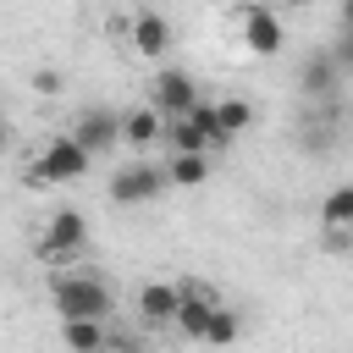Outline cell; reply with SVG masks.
Returning <instances> with one entry per match:
<instances>
[{
    "label": "cell",
    "instance_id": "6da1fadb",
    "mask_svg": "<svg viewBox=\"0 0 353 353\" xmlns=\"http://www.w3.org/2000/svg\"><path fill=\"white\" fill-rule=\"evenodd\" d=\"M50 303H55L61 320H110V309H116L110 287H105L99 276H88V270H66V276H55Z\"/></svg>",
    "mask_w": 353,
    "mask_h": 353
},
{
    "label": "cell",
    "instance_id": "7a4b0ae2",
    "mask_svg": "<svg viewBox=\"0 0 353 353\" xmlns=\"http://www.w3.org/2000/svg\"><path fill=\"white\" fill-rule=\"evenodd\" d=\"M88 149L72 138V132H61V138H50L44 143V154L28 165V182L39 188V182H77V176H88Z\"/></svg>",
    "mask_w": 353,
    "mask_h": 353
},
{
    "label": "cell",
    "instance_id": "3957f363",
    "mask_svg": "<svg viewBox=\"0 0 353 353\" xmlns=\"http://www.w3.org/2000/svg\"><path fill=\"white\" fill-rule=\"evenodd\" d=\"M171 188V176H165V165H149V160H132V165H121L116 176H110V204H149V199H160Z\"/></svg>",
    "mask_w": 353,
    "mask_h": 353
},
{
    "label": "cell",
    "instance_id": "277c9868",
    "mask_svg": "<svg viewBox=\"0 0 353 353\" xmlns=\"http://www.w3.org/2000/svg\"><path fill=\"white\" fill-rule=\"evenodd\" d=\"M88 248V215L83 210H55L44 237H39V259H77Z\"/></svg>",
    "mask_w": 353,
    "mask_h": 353
},
{
    "label": "cell",
    "instance_id": "5b68a950",
    "mask_svg": "<svg viewBox=\"0 0 353 353\" xmlns=\"http://www.w3.org/2000/svg\"><path fill=\"white\" fill-rule=\"evenodd\" d=\"M176 331L188 336V342H204V331H210V320H215V309H221V298L204 287V281H176Z\"/></svg>",
    "mask_w": 353,
    "mask_h": 353
},
{
    "label": "cell",
    "instance_id": "8992f818",
    "mask_svg": "<svg viewBox=\"0 0 353 353\" xmlns=\"http://www.w3.org/2000/svg\"><path fill=\"white\" fill-rule=\"evenodd\" d=\"M149 105H154L165 121H176V116H188V110L199 105V88H193L188 72L165 66V72H154V83H149Z\"/></svg>",
    "mask_w": 353,
    "mask_h": 353
},
{
    "label": "cell",
    "instance_id": "52a82bcc",
    "mask_svg": "<svg viewBox=\"0 0 353 353\" xmlns=\"http://www.w3.org/2000/svg\"><path fill=\"white\" fill-rule=\"evenodd\" d=\"M243 50H254V55H281V44H287V28H281V17L270 11V6H243Z\"/></svg>",
    "mask_w": 353,
    "mask_h": 353
},
{
    "label": "cell",
    "instance_id": "ba28073f",
    "mask_svg": "<svg viewBox=\"0 0 353 353\" xmlns=\"http://www.w3.org/2000/svg\"><path fill=\"white\" fill-rule=\"evenodd\" d=\"M171 22L160 17V11H138L132 17V28H127V44H132V55H143V61H160L165 50H171Z\"/></svg>",
    "mask_w": 353,
    "mask_h": 353
},
{
    "label": "cell",
    "instance_id": "9c48e42d",
    "mask_svg": "<svg viewBox=\"0 0 353 353\" xmlns=\"http://www.w3.org/2000/svg\"><path fill=\"white\" fill-rule=\"evenodd\" d=\"M72 138L88 149V154H105L110 143H121V116L116 110H83L72 121Z\"/></svg>",
    "mask_w": 353,
    "mask_h": 353
},
{
    "label": "cell",
    "instance_id": "30bf717a",
    "mask_svg": "<svg viewBox=\"0 0 353 353\" xmlns=\"http://www.w3.org/2000/svg\"><path fill=\"white\" fill-rule=\"evenodd\" d=\"M176 281H143L138 287V320L143 325H176Z\"/></svg>",
    "mask_w": 353,
    "mask_h": 353
},
{
    "label": "cell",
    "instance_id": "8fae6325",
    "mask_svg": "<svg viewBox=\"0 0 353 353\" xmlns=\"http://www.w3.org/2000/svg\"><path fill=\"white\" fill-rule=\"evenodd\" d=\"M298 83H303V94H309V99H336V88H342V72H336L331 50H314V55L303 61Z\"/></svg>",
    "mask_w": 353,
    "mask_h": 353
},
{
    "label": "cell",
    "instance_id": "7c38bea8",
    "mask_svg": "<svg viewBox=\"0 0 353 353\" xmlns=\"http://www.w3.org/2000/svg\"><path fill=\"white\" fill-rule=\"evenodd\" d=\"M154 138H165V116H160L154 105H138V110H121V143H132V149H143V143H154Z\"/></svg>",
    "mask_w": 353,
    "mask_h": 353
},
{
    "label": "cell",
    "instance_id": "4fadbf2b",
    "mask_svg": "<svg viewBox=\"0 0 353 353\" xmlns=\"http://www.w3.org/2000/svg\"><path fill=\"white\" fill-rule=\"evenodd\" d=\"M320 226L331 237H353V182H342L320 199Z\"/></svg>",
    "mask_w": 353,
    "mask_h": 353
},
{
    "label": "cell",
    "instance_id": "5bb4252c",
    "mask_svg": "<svg viewBox=\"0 0 353 353\" xmlns=\"http://www.w3.org/2000/svg\"><path fill=\"white\" fill-rule=\"evenodd\" d=\"M61 342H66V353H105L110 331H105V320H61Z\"/></svg>",
    "mask_w": 353,
    "mask_h": 353
},
{
    "label": "cell",
    "instance_id": "9a60e30c",
    "mask_svg": "<svg viewBox=\"0 0 353 353\" xmlns=\"http://www.w3.org/2000/svg\"><path fill=\"white\" fill-rule=\"evenodd\" d=\"M165 143H171V154H204L210 149V132L193 116H176V121H165Z\"/></svg>",
    "mask_w": 353,
    "mask_h": 353
},
{
    "label": "cell",
    "instance_id": "2e32d148",
    "mask_svg": "<svg viewBox=\"0 0 353 353\" xmlns=\"http://www.w3.org/2000/svg\"><path fill=\"white\" fill-rule=\"evenodd\" d=\"M215 127H221V138L248 132V127H254V105H248V99H221V105H215Z\"/></svg>",
    "mask_w": 353,
    "mask_h": 353
},
{
    "label": "cell",
    "instance_id": "e0dca14e",
    "mask_svg": "<svg viewBox=\"0 0 353 353\" xmlns=\"http://www.w3.org/2000/svg\"><path fill=\"white\" fill-rule=\"evenodd\" d=\"M165 176H171L176 188H199V182H210V160H204V154H171Z\"/></svg>",
    "mask_w": 353,
    "mask_h": 353
},
{
    "label": "cell",
    "instance_id": "ac0fdd59",
    "mask_svg": "<svg viewBox=\"0 0 353 353\" xmlns=\"http://www.w3.org/2000/svg\"><path fill=\"white\" fill-rule=\"evenodd\" d=\"M237 331H243V325H237V314L221 303V309H215V320H210V331H204V342H210V347H232V342H237Z\"/></svg>",
    "mask_w": 353,
    "mask_h": 353
},
{
    "label": "cell",
    "instance_id": "d6986e66",
    "mask_svg": "<svg viewBox=\"0 0 353 353\" xmlns=\"http://www.w3.org/2000/svg\"><path fill=\"white\" fill-rule=\"evenodd\" d=\"M331 61H336V72H342V77L353 72V33H336V44H331Z\"/></svg>",
    "mask_w": 353,
    "mask_h": 353
},
{
    "label": "cell",
    "instance_id": "ffe728a7",
    "mask_svg": "<svg viewBox=\"0 0 353 353\" xmlns=\"http://www.w3.org/2000/svg\"><path fill=\"white\" fill-rule=\"evenodd\" d=\"M33 88H39V94H61V72H55V66H39V72H33Z\"/></svg>",
    "mask_w": 353,
    "mask_h": 353
},
{
    "label": "cell",
    "instance_id": "44dd1931",
    "mask_svg": "<svg viewBox=\"0 0 353 353\" xmlns=\"http://www.w3.org/2000/svg\"><path fill=\"white\" fill-rule=\"evenodd\" d=\"M336 22H342V33H353V0H342V11H336Z\"/></svg>",
    "mask_w": 353,
    "mask_h": 353
},
{
    "label": "cell",
    "instance_id": "7402d4cb",
    "mask_svg": "<svg viewBox=\"0 0 353 353\" xmlns=\"http://www.w3.org/2000/svg\"><path fill=\"white\" fill-rule=\"evenodd\" d=\"M281 6H314V0H281Z\"/></svg>",
    "mask_w": 353,
    "mask_h": 353
},
{
    "label": "cell",
    "instance_id": "603a6c76",
    "mask_svg": "<svg viewBox=\"0 0 353 353\" xmlns=\"http://www.w3.org/2000/svg\"><path fill=\"white\" fill-rule=\"evenodd\" d=\"M0 143H6V121H0Z\"/></svg>",
    "mask_w": 353,
    "mask_h": 353
}]
</instances>
